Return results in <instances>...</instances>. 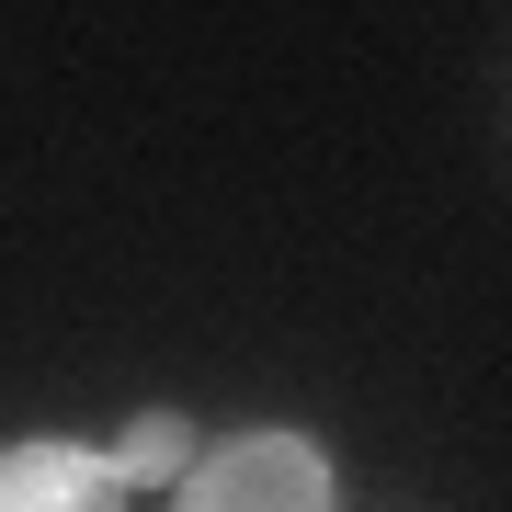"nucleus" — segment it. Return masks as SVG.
<instances>
[{"label":"nucleus","mask_w":512,"mask_h":512,"mask_svg":"<svg viewBox=\"0 0 512 512\" xmlns=\"http://www.w3.org/2000/svg\"><path fill=\"white\" fill-rule=\"evenodd\" d=\"M330 456L308 433H228L183 467V501L171 512H330Z\"/></svg>","instance_id":"f257e3e1"},{"label":"nucleus","mask_w":512,"mask_h":512,"mask_svg":"<svg viewBox=\"0 0 512 512\" xmlns=\"http://www.w3.org/2000/svg\"><path fill=\"white\" fill-rule=\"evenodd\" d=\"M0 512H126V478H114L92 444H0Z\"/></svg>","instance_id":"f03ea898"},{"label":"nucleus","mask_w":512,"mask_h":512,"mask_svg":"<svg viewBox=\"0 0 512 512\" xmlns=\"http://www.w3.org/2000/svg\"><path fill=\"white\" fill-rule=\"evenodd\" d=\"M103 467L126 478V490H137V478H183V467H194V433H183V410H148V421H126V433L103 444Z\"/></svg>","instance_id":"7ed1b4c3"}]
</instances>
